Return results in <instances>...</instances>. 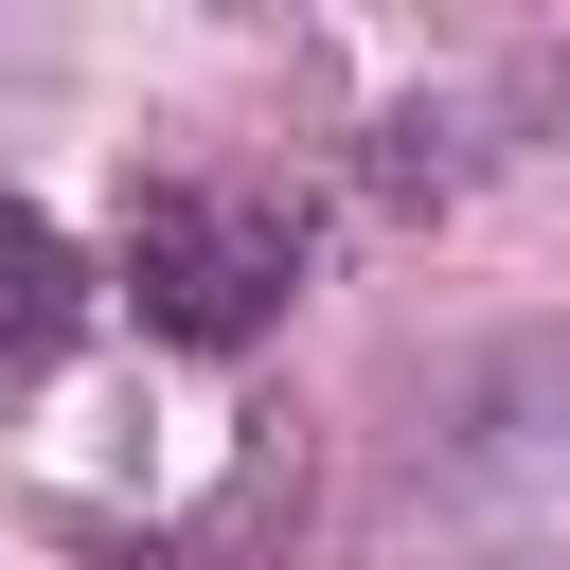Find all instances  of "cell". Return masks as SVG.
<instances>
[{"label":"cell","instance_id":"obj_2","mask_svg":"<svg viewBox=\"0 0 570 570\" xmlns=\"http://www.w3.org/2000/svg\"><path fill=\"white\" fill-rule=\"evenodd\" d=\"M71 321H89V267H71V232L0 196V374H36V356H71Z\"/></svg>","mask_w":570,"mask_h":570},{"label":"cell","instance_id":"obj_1","mask_svg":"<svg viewBox=\"0 0 570 570\" xmlns=\"http://www.w3.org/2000/svg\"><path fill=\"white\" fill-rule=\"evenodd\" d=\"M285 285H303V196L285 178H142L125 196V303H142V338L232 356V338L285 321Z\"/></svg>","mask_w":570,"mask_h":570}]
</instances>
